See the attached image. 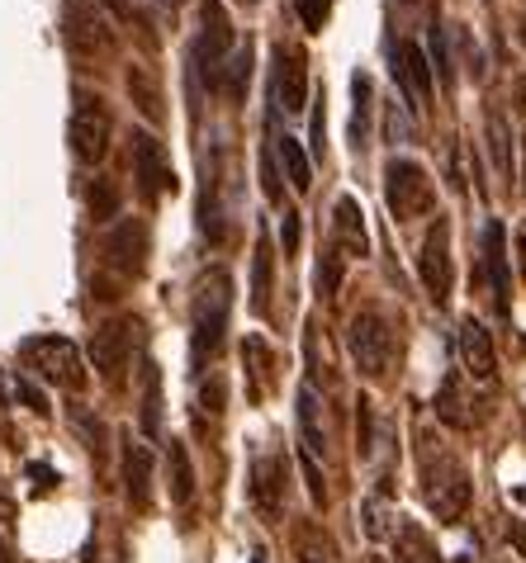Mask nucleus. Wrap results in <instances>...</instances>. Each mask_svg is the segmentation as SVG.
Returning <instances> with one entry per match:
<instances>
[{
    "mask_svg": "<svg viewBox=\"0 0 526 563\" xmlns=\"http://www.w3.org/2000/svg\"><path fill=\"white\" fill-rule=\"evenodd\" d=\"M228 318H233V275L213 265L190 289V369L205 374L209 360L223 351Z\"/></svg>",
    "mask_w": 526,
    "mask_h": 563,
    "instance_id": "nucleus-1",
    "label": "nucleus"
},
{
    "mask_svg": "<svg viewBox=\"0 0 526 563\" xmlns=\"http://www.w3.org/2000/svg\"><path fill=\"white\" fill-rule=\"evenodd\" d=\"M417 478H423V497L437 521H460L470 511V474L451 450H437L431 441H423V464H417Z\"/></svg>",
    "mask_w": 526,
    "mask_h": 563,
    "instance_id": "nucleus-2",
    "label": "nucleus"
},
{
    "mask_svg": "<svg viewBox=\"0 0 526 563\" xmlns=\"http://www.w3.org/2000/svg\"><path fill=\"white\" fill-rule=\"evenodd\" d=\"M228 53H238V29L219 0H205V5H199V34L190 43V67L205 90H223Z\"/></svg>",
    "mask_w": 526,
    "mask_h": 563,
    "instance_id": "nucleus-3",
    "label": "nucleus"
},
{
    "mask_svg": "<svg viewBox=\"0 0 526 563\" xmlns=\"http://www.w3.org/2000/svg\"><path fill=\"white\" fill-rule=\"evenodd\" d=\"M20 360H24V374H39L53 388H67V394L86 388V355L67 336H29L20 346Z\"/></svg>",
    "mask_w": 526,
    "mask_h": 563,
    "instance_id": "nucleus-4",
    "label": "nucleus"
},
{
    "mask_svg": "<svg viewBox=\"0 0 526 563\" xmlns=\"http://www.w3.org/2000/svg\"><path fill=\"white\" fill-rule=\"evenodd\" d=\"M62 24H67V48L81 62H90V67L114 62L119 38H114L110 14H105L96 0H67V5H62Z\"/></svg>",
    "mask_w": 526,
    "mask_h": 563,
    "instance_id": "nucleus-5",
    "label": "nucleus"
},
{
    "mask_svg": "<svg viewBox=\"0 0 526 563\" xmlns=\"http://www.w3.org/2000/svg\"><path fill=\"white\" fill-rule=\"evenodd\" d=\"M347 351L365 379H384L394 369V327L380 308H361L347 327Z\"/></svg>",
    "mask_w": 526,
    "mask_h": 563,
    "instance_id": "nucleus-6",
    "label": "nucleus"
},
{
    "mask_svg": "<svg viewBox=\"0 0 526 563\" xmlns=\"http://www.w3.org/2000/svg\"><path fill=\"white\" fill-rule=\"evenodd\" d=\"M384 205H390L398 223H413V218H427L437 209V185H431V176L413 156H394L384 166Z\"/></svg>",
    "mask_w": 526,
    "mask_h": 563,
    "instance_id": "nucleus-7",
    "label": "nucleus"
},
{
    "mask_svg": "<svg viewBox=\"0 0 526 563\" xmlns=\"http://www.w3.org/2000/svg\"><path fill=\"white\" fill-rule=\"evenodd\" d=\"M138 346H143V322L138 318H110L96 327V341H90V365H96L114 388L129 374Z\"/></svg>",
    "mask_w": 526,
    "mask_h": 563,
    "instance_id": "nucleus-8",
    "label": "nucleus"
},
{
    "mask_svg": "<svg viewBox=\"0 0 526 563\" xmlns=\"http://www.w3.org/2000/svg\"><path fill=\"white\" fill-rule=\"evenodd\" d=\"M110 137H114V123H110V114H105V104L96 96H76L72 123H67V143L76 152V162L100 166L105 152H110Z\"/></svg>",
    "mask_w": 526,
    "mask_h": 563,
    "instance_id": "nucleus-9",
    "label": "nucleus"
},
{
    "mask_svg": "<svg viewBox=\"0 0 526 563\" xmlns=\"http://www.w3.org/2000/svg\"><path fill=\"white\" fill-rule=\"evenodd\" d=\"M417 275L431 294V303H446L451 299V285H456V265H451V218H431L427 238H423V252H417Z\"/></svg>",
    "mask_w": 526,
    "mask_h": 563,
    "instance_id": "nucleus-10",
    "label": "nucleus"
},
{
    "mask_svg": "<svg viewBox=\"0 0 526 563\" xmlns=\"http://www.w3.org/2000/svg\"><path fill=\"white\" fill-rule=\"evenodd\" d=\"M289 503V464L281 450H261L252 460V507L261 521H281Z\"/></svg>",
    "mask_w": 526,
    "mask_h": 563,
    "instance_id": "nucleus-11",
    "label": "nucleus"
},
{
    "mask_svg": "<svg viewBox=\"0 0 526 563\" xmlns=\"http://www.w3.org/2000/svg\"><path fill=\"white\" fill-rule=\"evenodd\" d=\"M105 265L123 279H138L147 271V223L143 218H119L105 238Z\"/></svg>",
    "mask_w": 526,
    "mask_h": 563,
    "instance_id": "nucleus-12",
    "label": "nucleus"
},
{
    "mask_svg": "<svg viewBox=\"0 0 526 563\" xmlns=\"http://www.w3.org/2000/svg\"><path fill=\"white\" fill-rule=\"evenodd\" d=\"M390 71H394V81L408 96L413 109L431 104V62H427V53L417 48L413 38H394L390 43Z\"/></svg>",
    "mask_w": 526,
    "mask_h": 563,
    "instance_id": "nucleus-13",
    "label": "nucleus"
},
{
    "mask_svg": "<svg viewBox=\"0 0 526 563\" xmlns=\"http://www.w3.org/2000/svg\"><path fill=\"white\" fill-rule=\"evenodd\" d=\"M271 90H275V109H281V114H304L308 109V62L299 48H289V43L275 48Z\"/></svg>",
    "mask_w": 526,
    "mask_h": 563,
    "instance_id": "nucleus-14",
    "label": "nucleus"
},
{
    "mask_svg": "<svg viewBox=\"0 0 526 563\" xmlns=\"http://www.w3.org/2000/svg\"><path fill=\"white\" fill-rule=\"evenodd\" d=\"M119 464H123V493H129V507L152 511V450L138 441V435H123Z\"/></svg>",
    "mask_w": 526,
    "mask_h": 563,
    "instance_id": "nucleus-15",
    "label": "nucleus"
},
{
    "mask_svg": "<svg viewBox=\"0 0 526 563\" xmlns=\"http://www.w3.org/2000/svg\"><path fill=\"white\" fill-rule=\"evenodd\" d=\"M133 170H138V190H143V199H157V195L172 190V166H166V152L152 133L133 137Z\"/></svg>",
    "mask_w": 526,
    "mask_h": 563,
    "instance_id": "nucleus-16",
    "label": "nucleus"
},
{
    "mask_svg": "<svg viewBox=\"0 0 526 563\" xmlns=\"http://www.w3.org/2000/svg\"><path fill=\"white\" fill-rule=\"evenodd\" d=\"M484 265L493 279V303H498V312H507L513 308V265H507V232L498 218L484 223Z\"/></svg>",
    "mask_w": 526,
    "mask_h": 563,
    "instance_id": "nucleus-17",
    "label": "nucleus"
},
{
    "mask_svg": "<svg viewBox=\"0 0 526 563\" xmlns=\"http://www.w3.org/2000/svg\"><path fill=\"white\" fill-rule=\"evenodd\" d=\"M332 246L342 256H370V232H365V213L351 195H342L332 205Z\"/></svg>",
    "mask_w": 526,
    "mask_h": 563,
    "instance_id": "nucleus-18",
    "label": "nucleus"
},
{
    "mask_svg": "<svg viewBox=\"0 0 526 563\" xmlns=\"http://www.w3.org/2000/svg\"><path fill=\"white\" fill-rule=\"evenodd\" d=\"M294 412H299V445H304V455H314V460H328V421H322V402H318V388L314 384H304L299 388V398H294Z\"/></svg>",
    "mask_w": 526,
    "mask_h": 563,
    "instance_id": "nucleus-19",
    "label": "nucleus"
},
{
    "mask_svg": "<svg viewBox=\"0 0 526 563\" xmlns=\"http://www.w3.org/2000/svg\"><path fill=\"white\" fill-rule=\"evenodd\" d=\"M460 360H465L470 379H479V384H489L493 369H498V355H493V336H489V327L479 322V318L460 322Z\"/></svg>",
    "mask_w": 526,
    "mask_h": 563,
    "instance_id": "nucleus-20",
    "label": "nucleus"
},
{
    "mask_svg": "<svg viewBox=\"0 0 526 563\" xmlns=\"http://www.w3.org/2000/svg\"><path fill=\"white\" fill-rule=\"evenodd\" d=\"M484 137H489V162L498 170V180H513V129H507L503 109H489Z\"/></svg>",
    "mask_w": 526,
    "mask_h": 563,
    "instance_id": "nucleus-21",
    "label": "nucleus"
},
{
    "mask_svg": "<svg viewBox=\"0 0 526 563\" xmlns=\"http://www.w3.org/2000/svg\"><path fill=\"white\" fill-rule=\"evenodd\" d=\"M394 559H398V563H441L437 544H431L427 530L413 526V521H404V526L394 530Z\"/></svg>",
    "mask_w": 526,
    "mask_h": 563,
    "instance_id": "nucleus-22",
    "label": "nucleus"
},
{
    "mask_svg": "<svg viewBox=\"0 0 526 563\" xmlns=\"http://www.w3.org/2000/svg\"><path fill=\"white\" fill-rule=\"evenodd\" d=\"M242 360H246V374H252V398L261 402V394L275 384V355L261 336H246L242 341Z\"/></svg>",
    "mask_w": 526,
    "mask_h": 563,
    "instance_id": "nucleus-23",
    "label": "nucleus"
},
{
    "mask_svg": "<svg viewBox=\"0 0 526 563\" xmlns=\"http://www.w3.org/2000/svg\"><path fill=\"white\" fill-rule=\"evenodd\" d=\"M129 96L138 104V114L152 119V123H162L166 119V104H162V86L152 81V71L147 67H129Z\"/></svg>",
    "mask_w": 526,
    "mask_h": 563,
    "instance_id": "nucleus-24",
    "label": "nucleus"
},
{
    "mask_svg": "<svg viewBox=\"0 0 526 563\" xmlns=\"http://www.w3.org/2000/svg\"><path fill=\"white\" fill-rule=\"evenodd\" d=\"M271 285H275V252H271V238H256V252H252V308L256 312L271 308Z\"/></svg>",
    "mask_w": 526,
    "mask_h": 563,
    "instance_id": "nucleus-25",
    "label": "nucleus"
},
{
    "mask_svg": "<svg viewBox=\"0 0 526 563\" xmlns=\"http://www.w3.org/2000/svg\"><path fill=\"white\" fill-rule=\"evenodd\" d=\"M275 152H281V162H285V176H289V185L299 195H308V185H314V162H308V152H304V143L299 137H275Z\"/></svg>",
    "mask_w": 526,
    "mask_h": 563,
    "instance_id": "nucleus-26",
    "label": "nucleus"
},
{
    "mask_svg": "<svg viewBox=\"0 0 526 563\" xmlns=\"http://www.w3.org/2000/svg\"><path fill=\"white\" fill-rule=\"evenodd\" d=\"M294 554H299V563H337V544H332L328 530L304 521L299 530H294Z\"/></svg>",
    "mask_w": 526,
    "mask_h": 563,
    "instance_id": "nucleus-27",
    "label": "nucleus"
},
{
    "mask_svg": "<svg viewBox=\"0 0 526 563\" xmlns=\"http://www.w3.org/2000/svg\"><path fill=\"white\" fill-rule=\"evenodd\" d=\"M147 379H143V412H138V427H143L147 441L162 435V369L157 365H143Z\"/></svg>",
    "mask_w": 526,
    "mask_h": 563,
    "instance_id": "nucleus-28",
    "label": "nucleus"
},
{
    "mask_svg": "<svg viewBox=\"0 0 526 563\" xmlns=\"http://www.w3.org/2000/svg\"><path fill=\"white\" fill-rule=\"evenodd\" d=\"M166 468H172V497H176V507H185L195 497V468H190V450H185V441H172V450H166Z\"/></svg>",
    "mask_w": 526,
    "mask_h": 563,
    "instance_id": "nucleus-29",
    "label": "nucleus"
},
{
    "mask_svg": "<svg viewBox=\"0 0 526 563\" xmlns=\"http://www.w3.org/2000/svg\"><path fill=\"white\" fill-rule=\"evenodd\" d=\"M351 96H355V109H351V147L361 152L365 147V133H370V96H375V86H370L365 71H355Z\"/></svg>",
    "mask_w": 526,
    "mask_h": 563,
    "instance_id": "nucleus-30",
    "label": "nucleus"
},
{
    "mask_svg": "<svg viewBox=\"0 0 526 563\" xmlns=\"http://www.w3.org/2000/svg\"><path fill=\"white\" fill-rule=\"evenodd\" d=\"M246 86H252V43H238V53L233 62L223 67V90H228V100H246Z\"/></svg>",
    "mask_w": 526,
    "mask_h": 563,
    "instance_id": "nucleus-31",
    "label": "nucleus"
},
{
    "mask_svg": "<svg viewBox=\"0 0 526 563\" xmlns=\"http://www.w3.org/2000/svg\"><path fill=\"white\" fill-rule=\"evenodd\" d=\"M437 417L446 421V427H470L465 394H460V379H456V374H451V379L441 384V394H437Z\"/></svg>",
    "mask_w": 526,
    "mask_h": 563,
    "instance_id": "nucleus-32",
    "label": "nucleus"
},
{
    "mask_svg": "<svg viewBox=\"0 0 526 563\" xmlns=\"http://www.w3.org/2000/svg\"><path fill=\"white\" fill-rule=\"evenodd\" d=\"M342 275H347V256L337 252V246H328V252L318 256V294H322V299H337Z\"/></svg>",
    "mask_w": 526,
    "mask_h": 563,
    "instance_id": "nucleus-33",
    "label": "nucleus"
},
{
    "mask_svg": "<svg viewBox=\"0 0 526 563\" xmlns=\"http://www.w3.org/2000/svg\"><path fill=\"white\" fill-rule=\"evenodd\" d=\"M431 76H441V86H456V67H451V53H446V29L431 24Z\"/></svg>",
    "mask_w": 526,
    "mask_h": 563,
    "instance_id": "nucleus-34",
    "label": "nucleus"
},
{
    "mask_svg": "<svg viewBox=\"0 0 526 563\" xmlns=\"http://www.w3.org/2000/svg\"><path fill=\"white\" fill-rule=\"evenodd\" d=\"M355 450L361 455H375V408H370V398H355Z\"/></svg>",
    "mask_w": 526,
    "mask_h": 563,
    "instance_id": "nucleus-35",
    "label": "nucleus"
},
{
    "mask_svg": "<svg viewBox=\"0 0 526 563\" xmlns=\"http://www.w3.org/2000/svg\"><path fill=\"white\" fill-rule=\"evenodd\" d=\"M86 199H90V213H96V218H114L119 213V190L110 180H90Z\"/></svg>",
    "mask_w": 526,
    "mask_h": 563,
    "instance_id": "nucleus-36",
    "label": "nucleus"
},
{
    "mask_svg": "<svg viewBox=\"0 0 526 563\" xmlns=\"http://www.w3.org/2000/svg\"><path fill=\"white\" fill-rule=\"evenodd\" d=\"M294 10H299V24L308 29V34H318L332 14V0H294Z\"/></svg>",
    "mask_w": 526,
    "mask_h": 563,
    "instance_id": "nucleus-37",
    "label": "nucleus"
},
{
    "mask_svg": "<svg viewBox=\"0 0 526 563\" xmlns=\"http://www.w3.org/2000/svg\"><path fill=\"white\" fill-rule=\"evenodd\" d=\"M72 427L86 435V450H90V455L105 460V427H100V421L90 417V412H76V417H72Z\"/></svg>",
    "mask_w": 526,
    "mask_h": 563,
    "instance_id": "nucleus-38",
    "label": "nucleus"
},
{
    "mask_svg": "<svg viewBox=\"0 0 526 563\" xmlns=\"http://www.w3.org/2000/svg\"><path fill=\"white\" fill-rule=\"evenodd\" d=\"M261 190H266V205H281V199H285L281 170H275V156L266 147H261Z\"/></svg>",
    "mask_w": 526,
    "mask_h": 563,
    "instance_id": "nucleus-39",
    "label": "nucleus"
},
{
    "mask_svg": "<svg viewBox=\"0 0 526 563\" xmlns=\"http://www.w3.org/2000/svg\"><path fill=\"white\" fill-rule=\"evenodd\" d=\"M361 516H365V536H370V540H384V536H390V511H384L380 497H370Z\"/></svg>",
    "mask_w": 526,
    "mask_h": 563,
    "instance_id": "nucleus-40",
    "label": "nucleus"
},
{
    "mask_svg": "<svg viewBox=\"0 0 526 563\" xmlns=\"http://www.w3.org/2000/svg\"><path fill=\"white\" fill-rule=\"evenodd\" d=\"M304 460V483H308V497H314V507H328V483H322V468L314 455H299Z\"/></svg>",
    "mask_w": 526,
    "mask_h": 563,
    "instance_id": "nucleus-41",
    "label": "nucleus"
},
{
    "mask_svg": "<svg viewBox=\"0 0 526 563\" xmlns=\"http://www.w3.org/2000/svg\"><path fill=\"white\" fill-rule=\"evenodd\" d=\"M14 394H20L24 402H29V408H34L39 417H53V408H48V398H43L39 394V388L34 384H29V374H20V384H14Z\"/></svg>",
    "mask_w": 526,
    "mask_h": 563,
    "instance_id": "nucleus-42",
    "label": "nucleus"
},
{
    "mask_svg": "<svg viewBox=\"0 0 526 563\" xmlns=\"http://www.w3.org/2000/svg\"><path fill=\"white\" fill-rule=\"evenodd\" d=\"M299 238H304V228H299V213H289V209H285V223H281L285 256H294V252H299Z\"/></svg>",
    "mask_w": 526,
    "mask_h": 563,
    "instance_id": "nucleus-43",
    "label": "nucleus"
},
{
    "mask_svg": "<svg viewBox=\"0 0 526 563\" xmlns=\"http://www.w3.org/2000/svg\"><path fill=\"white\" fill-rule=\"evenodd\" d=\"M199 402H205V412H223V384L209 379L205 388H199Z\"/></svg>",
    "mask_w": 526,
    "mask_h": 563,
    "instance_id": "nucleus-44",
    "label": "nucleus"
},
{
    "mask_svg": "<svg viewBox=\"0 0 526 563\" xmlns=\"http://www.w3.org/2000/svg\"><path fill=\"white\" fill-rule=\"evenodd\" d=\"M29 478H34V493H53L57 488V474L48 464H29Z\"/></svg>",
    "mask_w": 526,
    "mask_h": 563,
    "instance_id": "nucleus-45",
    "label": "nucleus"
},
{
    "mask_svg": "<svg viewBox=\"0 0 526 563\" xmlns=\"http://www.w3.org/2000/svg\"><path fill=\"white\" fill-rule=\"evenodd\" d=\"M390 133H394V143H408V123L398 114V104H390Z\"/></svg>",
    "mask_w": 526,
    "mask_h": 563,
    "instance_id": "nucleus-46",
    "label": "nucleus"
},
{
    "mask_svg": "<svg viewBox=\"0 0 526 563\" xmlns=\"http://www.w3.org/2000/svg\"><path fill=\"white\" fill-rule=\"evenodd\" d=\"M507 540H513L517 550L526 554V526H522V521H513V526H507Z\"/></svg>",
    "mask_w": 526,
    "mask_h": 563,
    "instance_id": "nucleus-47",
    "label": "nucleus"
},
{
    "mask_svg": "<svg viewBox=\"0 0 526 563\" xmlns=\"http://www.w3.org/2000/svg\"><path fill=\"white\" fill-rule=\"evenodd\" d=\"M100 5H110L119 20H133V5H129V0H100Z\"/></svg>",
    "mask_w": 526,
    "mask_h": 563,
    "instance_id": "nucleus-48",
    "label": "nucleus"
},
{
    "mask_svg": "<svg viewBox=\"0 0 526 563\" xmlns=\"http://www.w3.org/2000/svg\"><path fill=\"white\" fill-rule=\"evenodd\" d=\"M10 516H14V503H10L6 493H0V521H10Z\"/></svg>",
    "mask_w": 526,
    "mask_h": 563,
    "instance_id": "nucleus-49",
    "label": "nucleus"
},
{
    "mask_svg": "<svg viewBox=\"0 0 526 563\" xmlns=\"http://www.w3.org/2000/svg\"><path fill=\"white\" fill-rule=\"evenodd\" d=\"M0 563H14V550H10V540H0Z\"/></svg>",
    "mask_w": 526,
    "mask_h": 563,
    "instance_id": "nucleus-50",
    "label": "nucleus"
},
{
    "mask_svg": "<svg viewBox=\"0 0 526 563\" xmlns=\"http://www.w3.org/2000/svg\"><path fill=\"white\" fill-rule=\"evenodd\" d=\"M6 398H10V388H6V379H0V408H6Z\"/></svg>",
    "mask_w": 526,
    "mask_h": 563,
    "instance_id": "nucleus-51",
    "label": "nucleus"
},
{
    "mask_svg": "<svg viewBox=\"0 0 526 563\" xmlns=\"http://www.w3.org/2000/svg\"><path fill=\"white\" fill-rule=\"evenodd\" d=\"M517 38H522V48H526V14H522V29H517Z\"/></svg>",
    "mask_w": 526,
    "mask_h": 563,
    "instance_id": "nucleus-52",
    "label": "nucleus"
},
{
    "mask_svg": "<svg viewBox=\"0 0 526 563\" xmlns=\"http://www.w3.org/2000/svg\"><path fill=\"white\" fill-rule=\"evenodd\" d=\"M252 563H266V554H261V550H256V554H252Z\"/></svg>",
    "mask_w": 526,
    "mask_h": 563,
    "instance_id": "nucleus-53",
    "label": "nucleus"
},
{
    "mask_svg": "<svg viewBox=\"0 0 526 563\" xmlns=\"http://www.w3.org/2000/svg\"><path fill=\"white\" fill-rule=\"evenodd\" d=\"M166 5H185V0H166Z\"/></svg>",
    "mask_w": 526,
    "mask_h": 563,
    "instance_id": "nucleus-54",
    "label": "nucleus"
},
{
    "mask_svg": "<svg viewBox=\"0 0 526 563\" xmlns=\"http://www.w3.org/2000/svg\"><path fill=\"white\" fill-rule=\"evenodd\" d=\"M238 5H256V0H238Z\"/></svg>",
    "mask_w": 526,
    "mask_h": 563,
    "instance_id": "nucleus-55",
    "label": "nucleus"
},
{
    "mask_svg": "<svg viewBox=\"0 0 526 563\" xmlns=\"http://www.w3.org/2000/svg\"><path fill=\"white\" fill-rule=\"evenodd\" d=\"M370 563H390V559H370Z\"/></svg>",
    "mask_w": 526,
    "mask_h": 563,
    "instance_id": "nucleus-56",
    "label": "nucleus"
}]
</instances>
